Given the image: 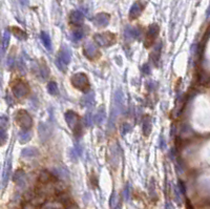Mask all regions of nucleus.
<instances>
[{
    "label": "nucleus",
    "mask_w": 210,
    "mask_h": 209,
    "mask_svg": "<svg viewBox=\"0 0 210 209\" xmlns=\"http://www.w3.org/2000/svg\"><path fill=\"white\" fill-rule=\"evenodd\" d=\"M122 102H123V98H122V93L121 90H117L114 98V105H112V115H110V119H109V123H108V127L109 129H114L116 121H117V118L119 117V114H120L121 109H122Z\"/></svg>",
    "instance_id": "nucleus-1"
},
{
    "label": "nucleus",
    "mask_w": 210,
    "mask_h": 209,
    "mask_svg": "<svg viewBox=\"0 0 210 209\" xmlns=\"http://www.w3.org/2000/svg\"><path fill=\"white\" fill-rule=\"evenodd\" d=\"M71 83L76 89H78L82 92H85L89 89V82L85 74L83 73H77L71 77Z\"/></svg>",
    "instance_id": "nucleus-2"
},
{
    "label": "nucleus",
    "mask_w": 210,
    "mask_h": 209,
    "mask_svg": "<svg viewBox=\"0 0 210 209\" xmlns=\"http://www.w3.org/2000/svg\"><path fill=\"white\" fill-rule=\"evenodd\" d=\"M71 49L66 46H63V48L60 49L59 55H58V58H57V66L62 70L63 71L65 70L66 65L71 62Z\"/></svg>",
    "instance_id": "nucleus-3"
},
{
    "label": "nucleus",
    "mask_w": 210,
    "mask_h": 209,
    "mask_svg": "<svg viewBox=\"0 0 210 209\" xmlns=\"http://www.w3.org/2000/svg\"><path fill=\"white\" fill-rule=\"evenodd\" d=\"M16 122L24 130H27L33 124V120L31 116L25 111H23V109H21V111L17 112V115H16Z\"/></svg>",
    "instance_id": "nucleus-4"
},
{
    "label": "nucleus",
    "mask_w": 210,
    "mask_h": 209,
    "mask_svg": "<svg viewBox=\"0 0 210 209\" xmlns=\"http://www.w3.org/2000/svg\"><path fill=\"white\" fill-rule=\"evenodd\" d=\"M96 43L101 46H109L115 42V36L112 33H103V34H97L94 37Z\"/></svg>",
    "instance_id": "nucleus-5"
},
{
    "label": "nucleus",
    "mask_w": 210,
    "mask_h": 209,
    "mask_svg": "<svg viewBox=\"0 0 210 209\" xmlns=\"http://www.w3.org/2000/svg\"><path fill=\"white\" fill-rule=\"evenodd\" d=\"M65 120L66 123H67L68 127H70L71 130L74 131L75 134L77 133V130L80 129V124H79V117L76 112L68 111L65 114Z\"/></svg>",
    "instance_id": "nucleus-6"
},
{
    "label": "nucleus",
    "mask_w": 210,
    "mask_h": 209,
    "mask_svg": "<svg viewBox=\"0 0 210 209\" xmlns=\"http://www.w3.org/2000/svg\"><path fill=\"white\" fill-rule=\"evenodd\" d=\"M159 31H160V27L156 23L151 24V25L149 26L148 32H147V34H146V39H145V45L146 46H149L151 43L153 42L154 39L158 37Z\"/></svg>",
    "instance_id": "nucleus-7"
},
{
    "label": "nucleus",
    "mask_w": 210,
    "mask_h": 209,
    "mask_svg": "<svg viewBox=\"0 0 210 209\" xmlns=\"http://www.w3.org/2000/svg\"><path fill=\"white\" fill-rule=\"evenodd\" d=\"M109 18H110V16L108 15V14L100 13V14H97L95 17H94L93 22L96 26H98V27H105V26L108 25Z\"/></svg>",
    "instance_id": "nucleus-8"
},
{
    "label": "nucleus",
    "mask_w": 210,
    "mask_h": 209,
    "mask_svg": "<svg viewBox=\"0 0 210 209\" xmlns=\"http://www.w3.org/2000/svg\"><path fill=\"white\" fill-rule=\"evenodd\" d=\"M99 49L94 42H87L84 45V55L87 57L88 59H94L98 56Z\"/></svg>",
    "instance_id": "nucleus-9"
},
{
    "label": "nucleus",
    "mask_w": 210,
    "mask_h": 209,
    "mask_svg": "<svg viewBox=\"0 0 210 209\" xmlns=\"http://www.w3.org/2000/svg\"><path fill=\"white\" fill-rule=\"evenodd\" d=\"M27 92H29V89H27V86L24 83H18L13 87V93L18 99L25 97Z\"/></svg>",
    "instance_id": "nucleus-10"
},
{
    "label": "nucleus",
    "mask_w": 210,
    "mask_h": 209,
    "mask_svg": "<svg viewBox=\"0 0 210 209\" xmlns=\"http://www.w3.org/2000/svg\"><path fill=\"white\" fill-rule=\"evenodd\" d=\"M143 9H144V5L143 3H141L140 1L135 2L134 4L131 5L130 11H129V18L130 19H136L141 15Z\"/></svg>",
    "instance_id": "nucleus-11"
},
{
    "label": "nucleus",
    "mask_w": 210,
    "mask_h": 209,
    "mask_svg": "<svg viewBox=\"0 0 210 209\" xmlns=\"http://www.w3.org/2000/svg\"><path fill=\"white\" fill-rule=\"evenodd\" d=\"M83 20H84V16L81 12H79V11H74V12L71 13L70 21L71 24H74V25H76V26H79L83 23Z\"/></svg>",
    "instance_id": "nucleus-12"
},
{
    "label": "nucleus",
    "mask_w": 210,
    "mask_h": 209,
    "mask_svg": "<svg viewBox=\"0 0 210 209\" xmlns=\"http://www.w3.org/2000/svg\"><path fill=\"white\" fill-rule=\"evenodd\" d=\"M141 35V30L139 27H130L127 26L125 29V37L128 39H137Z\"/></svg>",
    "instance_id": "nucleus-13"
},
{
    "label": "nucleus",
    "mask_w": 210,
    "mask_h": 209,
    "mask_svg": "<svg viewBox=\"0 0 210 209\" xmlns=\"http://www.w3.org/2000/svg\"><path fill=\"white\" fill-rule=\"evenodd\" d=\"M81 102L86 107H90L92 105H94V103H95V93L90 92L88 93H85L83 96V98H82Z\"/></svg>",
    "instance_id": "nucleus-14"
},
{
    "label": "nucleus",
    "mask_w": 210,
    "mask_h": 209,
    "mask_svg": "<svg viewBox=\"0 0 210 209\" xmlns=\"http://www.w3.org/2000/svg\"><path fill=\"white\" fill-rule=\"evenodd\" d=\"M14 180H15V182L18 184L19 186H24V184H25V181H26V175L24 174V171H22V170H18V171H16L15 175H14Z\"/></svg>",
    "instance_id": "nucleus-15"
},
{
    "label": "nucleus",
    "mask_w": 210,
    "mask_h": 209,
    "mask_svg": "<svg viewBox=\"0 0 210 209\" xmlns=\"http://www.w3.org/2000/svg\"><path fill=\"white\" fill-rule=\"evenodd\" d=\"M11 31H12L13 35L15 36L16 38H18L19 40H25L26 39V33L24 31H22L20 27H16V26H13L12 29H11Z\"/></svg>",
    "instance_id": "nucleus-16"
},
{
    "label": "nucleus",
    "mask_w": 210,
    "mask_h": 209,
    "mask_svg": "<svg viewBox=\"0 0 210 209\" xmlns=\"http://www.w3.org/2000/svg\"><path fill=\"white\" fill-rule=\"evenodd\" d=\"M31 133H30L29 130H21L20 133L18 134V138H19V141H20V143H27L31 140Z\"/></svg>",
    "instance_id": "nucleus-17"
},
{
    "label": "nucleus",
    "mask_w": 210,
    "mask_h": 209,
    "mask_svg": "<svg viewBox=\"0 0 210 209\" xmlns=\"http://www.w3.org/2000/svg\"><path fill=\"white\" fill-rule=\"evenodd\" d=\"M161 48H162V42H159L158 44L154 46L153 52L151 54V58H153V62H158V60L160 59V55H161Z\"/></svg>",
    "instance_id": "nucleus-18"
},
{
    "label": "nucleus",
    "mask_w": 210,
    "mask_h": 209,
    "mask_svg": "<svg viewBox=\"0 0 210 209\" xmlns=\"http://www.w3.org/2000/svg\"><path fill=\"white\" fill-rule=\"evenodd\" d=\"M119 201H120V199H119V196L117 194V192H112V194L110 196L109 198V207L112 209H116L118 207L119 205Z\"/></svg>",
    "instance_id": "nucleus-19"
},
{
    "label": "nucleus",
    "mask_w": 210,
    "mask_h": 209,
    "mask_svg": "<svg viewBox=\"0 0 210 209\" xmlns=\"http://www.w3.org/2000/svg\"><path fill=\"white\" fill-rule=\"evenodd\" d=\"M104 119H105V109H104V107H100L94 121H95L97 124H101V123L104 121Z\"/></svg>",
    "instance_id": "nucleus-20"
},
{
    "label": "nucleus",
    "mask_w": 210,
    "mask_h": 209,
    "mask_svg": "<svg viewBox=\"0 0 210 209\" xmlns=\"http://www.w3.org/2000/svg\"><path fill=\"white\" fill-rule=\"evenodd\" d=\"M151 127H153V124H151V121L149 118H146L143 121V133H144L145 136H149L151 131Z\"/></svg>",
    "instance_id": "nucleus-21"
},
{
    "label": "nucleus",
    "mask_w": 210,
    "mask_h": 209,
    "mask_svg": "<svg viewBox=\"0 0 210 209\" xmlns=\"http://www.w3.org/2000/svg\"><path fill=\"white\" fill-rule=\"evenodd\" d=\"M41 40H42L44 46H45L48 49H51V46H52V42H51V38H49V36L46 34V33H41Z\"/></svg>",
    "instance_id": "nucleus-22"
},
{
    "label": "nucleus",
    "mask_w": 210,
    "mask_h": 209,
    "mask_svg": "<svg viewBox=\"0 0 210 209\" xmlns=\"http://www.w3.org/2000/svg\"><path fill=\"white\" fill-rule=\"evenodd\" d=\"M36 155H37V149H35V148L33 147H26L22 150V156L26 157V158H29V157H35Z\"/></svg>",
    "instance_id": "nucleus-23"
},
{
    "label": "nucleus",
    "mask_w": 210,
    "mask_h": 209,
    "mask_svg": "<svg viewBox=\"0 0 210 209\" xmlns=\"http://www.w3.org/2000/svg\"><path fill=\"white\" fill-rule=\"evenodd\" d=\"M10 38H11V34L9 31H5L3 33V36H2V48L3 49H7V45L10 43Z\"/></svg>",
    "instance_id": "nucleus-24"
},
{
    "label": "nucleus",
    "mask_w": 210,
    "mask_h": 209,
    "mask_svg": "<svg viewBox=\"0 0 210 209\" xmlns=\"http://www.w3.org/2000/svg\"><path fill=\"white\" fill-rule=\"evenodd\" d=\"M7 139V129L4 126H0V145H3Z\"/></svg>",
    "instance_id": "nucleus-25"
},
{
    "label": "nucleus",
    "mask_w": 210,
    "mask_h": 209,
    "mask_svg": "<svg viewBox=\"0 0 210 209\" xmlns=\"http://www.w3.org/2000/svg\"><path fill=\"white\" fill-rule=\"evenodd\" d=\"M84 33L82 30H76V31H74L73 33H71V38H73L74 41H79L80 39H82V37H83Z\"/></svg>",
    "instance_id": "nucleus-26"
},
{
    "label": "nucleus",
    "mask_w": 210,
    "mask_h": 209,
    "mask_svg": "<svg viewBox=\"0 0 210 209\" xmlns=\"http://www.w3.org/2000/svg\"><path fill=\"white\" fill-rule=\"evenodd\" d=\"M48 93H51V95H56V93H58L57 84L55 83V82H49L48 85Z\"/></svg>",
    "instance_id": "nucleus-27"
},
{
    "label": "nucleus",
    "mask_w": 210,
    "mask_h": 209,
    "mask_svg": "<svg viewBox=\"0 0 210 209\" xmlns=\"http://www.w3.org/2000/svg\"><path fill=\"white\" fill-rule=\"evenodd\" d=\"M10 172H11V161H7V165H5V169H4V174H3V182L4 184L7 183V179L10 177Z\"/></svg>",
    "instance_id": "nucleus-28"
},
{
    "label": "nucleus",
    "mask_w": 210,
    "mask_h": 209,
    "mask_svg": "<svg viewBox=\"0 0 210 209\" xmlns=\"http://www.w3.org/2000/svg\"><path fill=\"white\" fill-rule=\"evenodd\" d=\"M84 123H85V125H86V126H90L94 123V117H93V115L90 114V112H88L86 116L84 117Z\"/></svg>",
    "instance_id": "nucleus-29"
},
{
    "label": "nucleus",
    "mask_w": 210,
    "mask_h": 209,
    "mask_svg": "<svg viewBox=\"0 0 210 209\" xmlns=\"http://www.w3.org/2000/svg\"><path fill=\"white\" fill-rule=\"evenodd\" d=\"M54 174L57 175L58 177H67L64 169H54Z\"/></svg>",
    "instance_id": "nucleus-30"
},
{
    "label": "nucleus",
    "mask_w": 210,
    "mask_h": 209,
    "mask_svg": "<svg viewBox=\"0 0 210 209\" xmlns=\"http://www.w3.org/2000/svg\"><path fill=\"white\" fill-rule=\"evenodd\" d=\"M14 64H15V59H14V57H9V61H7V65H9L10 68H13L14 67Z\"/></svg>",
    "instance_id": "nucleus-31"
},
{
    "label": "nucleus",
    "mask_w": 210,
    "mask_h": 209,
    "mask_svg": "<svg viewBox=\"0 0 210 209\" xmlns=\"http://www.w3.org/2000/svg\"><path fill=\"white\" fill-rule=\"evenodd\" d=\"M128 198H129V187H128V185H127L126 188H125V199L128 200Z\"/></svg>",
    "instance_id": "nucleus-32"
},
{
    "label": "nucleus",
    "mask_w": 210,
    "mask_h": 209,
    "mask_svg": "<svg viewBox=\"0 0 210 209\" xmlns=\"http://www.w3.org/2000/svg\"><path fill=\"white\" fill-rule=\"evenodd\" d=\"M19 1H20V3H21L22 5H24V7L29 4V0H19Z\"/></svg>",
    "instance_id": "nucleus-33"
},
{
    "label": "nucleus",
    "mask_w": 210,
    "mask_h": 209,
    "mask_svg": "<svg viewBox=\"0 0 210 209\" xmlns=\"http://www.w3.org/2000/svg\"><path fill=\"white\" fill-rule=\"evenodd\" d=\"M143 70H145L146 73H149V70H148V65H145V66H143Z\"/></svg>",
    "instance_id": "nucleus-34"
},
{
    "label": "nucleus",
    "mask_w": 210,
    "mask_h": 209,
    "mask_svg": "<svg viewBox=\"0 0 210 209\" xmlns=\"http://www.w3.org/2000/svg\"><path fill=\"white\" fill-rule=\"evenodd\" d=\"M166 209H173V207H172V205L170 204V203H168V204L166 205Z\"/></svg>",
    "instance_id": "nucleus-35"
}]
</instances>
